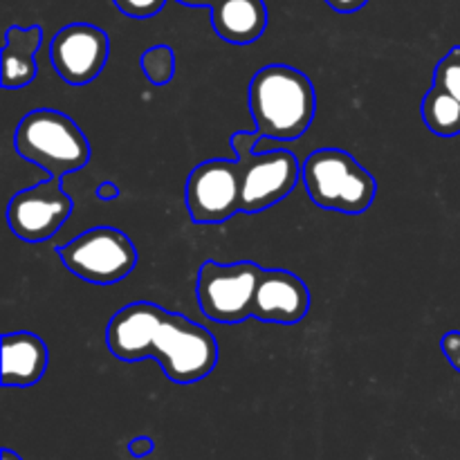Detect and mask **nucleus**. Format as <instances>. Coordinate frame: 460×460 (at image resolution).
Wrapping results in <instances>:
<instances>
[{
	"label": "nucleus",
	"mask_w": 460,
	"mask_h": 460,
	"mask_svg": "<svg viewBox=\"0 0 460 460\" xmlns=\"http://www.w3.org/2000/svg\"><path fill=\"white\" fill-rule=\"evenodd\" d=\"M254 130L261 137H301L313 126L317 94L308 76L292 66L272 63L261 67L247 90Z\"/></svg>",
	"instance_id": "obj_1"
},
{
	"label": "nucleus",
	"mask_w": 460,
	"mask_h": 460,
	"mask_svg": "<svg viewBox=\"0 0 460 460\" xmlns=\"http://www.w3.org/2000/svg\"><path fill=\"white\" fill-rule=\"evenodd\" d=\"M13 148L22 160L40 166L49 178L84 169L93 157L88 137L72 117L52 108H36L18 121Z\"/></svg>",
	"instance_id": "obj_2"
},
{
	"label": "nucleus",
	"mask_w": 460,
	"mask_h": 460,
	"mask_svg": "<svg viewBox=\"0 0 460 460\" xmlns=\"http://www.w3.org/2000/svg\"><path fill=\"white\" fill-rule=\"evenodd\" d=\"M301 180L314 205L337 214H364L377 196L376 178L341 148L310 153L301 164Z\"/></svg>",
	"instance_id": "obj_3"
},
{
	"label": "nucleus",
	"mask_w": 460,
	"mask_h": 460,
	"mask_svg": "<svg viewBox=\"0 0 460 460\" xmlns=\"http://www.w3.org/2000/svg\"><path fill=\"white\" fill-rule=\"evenodd\" d=\"M261 135L256 130H238L232 135L236 160L243 171V211L259 214L277 205L295 191L301 180V162L288 148H274L268 153H256Z\"/></svg>",
	"instance_id": "obj_4"
},
{
	"label": "nucleus",
	"mask_w": 460,
	"mask_h": 460,
	"mask_svg": "<svg viewBox=\"0 0 460 460\" xmlns=\"http://www.w3.org/2000/svg\"><path fill=\"white\" fill-rule=\"evenodd\" d=\"M153 359L175 385H193L209 376L218 364V341L205 326L180 313H166L157 335Z\"/></svg>",
	"instance_id": "obj_5"
},
{
	"label": "nucleus",
	"mask_w": 460,
	"mask_h": 460,
	"mask_svg": "<svg viewBox=\"0 0 460 460\" xmlns=\"http://www.w3.org/2000/svg\"><path fill=\"white\" fill-rule=\"evenodd\" d=\"M261 274L263 268L252 261H238V263L205 261L198 272L196 286L198 304L205 317L225 326L250 319Z\"/></svg>",
	"instance_id": "obj_6"
},
{
	"label": "nucleus",
	"mask_w": 460,
	"mask_h": 460,
	"mask_svg": "<svg viewBox=\"0 0 460 460\" xmlns=\"http://www.w3.org/2000/svg\"><path fill=\"white\" fill-rule=\"evenodd\" d=\"M67 272L94 286H111L128 277L137 265V250L115 227H93L58 247Z\"/></svg>",
	"instance_id": "obj_7"
},
{
	"label": "nucleus",
	"mask_w": 460,
	"mask_h": 460,
	"mask_svg": "<svg viewBox=\"0 0 460 460\" xmlns=\"http://www.w3.org/2000/svg\"><path fill=\"white\" fill-rule=\"evenodd\" d=\"M184 198L193 223L218 225L229 220L243 211L241 162L216 157L193 166Z\"/></svg>",
	"instance_id": "obj_8"
},
{
	"label": "nucleus",
	"mask_w": 460,
	"mask_h": 460,
	"mask_svg": "<svg viewBox=\"0 0 460 460\" xmlns=\"http://www.w3.org/2000/svg\"><path fill=\"white\" fill-rule=\"evenodd\" d=\"M61 182V178H48L9 200L7 225L13 236L25 243H43L63 227L75 211V202Z\"/></svg>",
	"instance_id": "obj_9"
},
{
	"label": "nucleus",
	"mask_w": 460,
	"mask_h": 460,
	"mask_svg": "<svg viewBox=\"0 0 460 460\" xmlns=\"http://www.w3.org/2000/svg\"><path fill=\"white\" fill-rule=\"evenodd\" d=\"M111 39L90 22H72L58 30L49 43V61L66 84L85 85L106 67Z\"/></svg>",
	"instance_id": "obj_10"
},
{
	"label": "nucleus",
	"mask_w": 460,
	"mask_h": 460,
	"mask_svg": "<svg viewBox=\"0 0 460 460\" xmlns=\"http://www.w3.org/2000/svg\"><path fill=\"white\" fill-rule=\"evenodd\" d=\"M169 310L151 304L135 301L117 310L106 328V346L119 362H142L153 359L157 335Z\"/></svg>",
	"instance_id": "obj_11"
},
{
	"label": "nucleus",
	"mask_w": 460,
	"mask_h": 460,
	"mask_svg": "<svg viewBox=\"0 0 460 460\" xmlns=\"http://www.w3.org/2000/svg\"><path fill=\"white\" fill-rule=\"evenodd\" d=\"M310 290L288 270H263L256 288L252 317L263 323L295 326L308 314Z\"/></svg>",
	"instance_id": "obj_12"
},
{
	"label": "nucleus",
	"mask_w": 460,
	"mask_h": 460,
	"mask_svg": "<svg viewBox=\"0 0 460 460\" xmlns=\"http://www.w3.org/2000/svg\"><path fill=\"white\" fill-rule=\"evenodd\" d=\"M48 346L34 332L3 335V386H31L45 376Z\"/></svg>",
	"instance_id": "obj_13"
},
{
	"label": "nucleus",
	"mask_w": 460,
	"mask_h": 460,
	"mask_svg": "<svg viewBox=\"0 0 460 460\" xmlns=\"http://www.w3.org/2000/svg\"><path fill=\"white\" fill-rule=\"evenodd\" d=\"M211 12V27L232 45H250L268 27V7L263 0H218Z\"/></svg>",
	"instance_id": "obj_14"
},
{
	"label": "nucleus",
	"mask_w": 460,
	"mask_h": 460,
	"mask_svg": "<svg viewBox=\"0 0 460 460\" xmlns=\"http://www.w3.org/2000/svg\"><path fill=\"white\" fill-rule=\"evenodd\" d=\"M43 43V30L39 25H12L4 34L3 48V88L18 90L36 79L39 66L34 57Z\"/></svg>",
	"instance_id": "obj_15"
},
{
	"label": "nucleus",
	"mask_w": 460,
	"mask_h": 460,
	"mask_svg": "<svg viewBox=\"0 0 460 460\" xmlns=\"http://www.w3.org/2000/svg\"><path fill=\"white\" fill-rule=\"evenodd\" d=\"M422 121L438 137L460 135V102L440 88H429L422 97Z\"/></svg>",
	"instance_id": "obj_16"
},
{
	"label": "nucleus",
	"mask_w": 460,
	"mask_h": 460,
	"mask_svg": "<svg viewBox=\"0 0 460 460\" xmlns=\"http://www.w3.org/2000/svg\"><path fill=\"white\" fill-rule=\"evenodd\" d=\"M139 67L153 85L171 84L175 75V54L169 45H153L139 57Z\"/></svg>",
	"instance_id": "obj_17"
},
{
	"label": "nucleus",
	"mask_w": 460,
	"mask_h": 460,
	"mask_svg": "<svg viewBox=\"0 0 460 460\" xmlns=\"http://www.w3.org/2000/svg\"><path fill=\"white\" fill-rule=\"evenodd\" d=\"M434 85L460 102V48H452L434 70Z\"/></svg>",
	"instance_id": "obj_18"
},
{
	"label": "nucleus",
	"mask_w": 460,
	"mask_h": 460,
	"mask_svg": "<svg viewBox=\"0 0 460 460\" xmlns=\"http://www.w3.org/2000/svg\"><path fill=\"white\" fill-rule=\"evenodd\" d=\"M117 9L130 18H153L162 12L166 0H115Z\"/></svg>",
	"instance_id": "obj_19"
},
{
	"label": "nucleus",
	"mask_w": 460,
	"mask_h": 460,
	"mask_svg": "<svg viewBox=\"0 0 460 460\" xmlns=\"http://www.w3.org/2000/svg\"><path fill=\"white\" fill-rule=\"evenodd\" d=\"M440 349H443L447 362L460 373V332L458 331L447 332V335L443 337V341H440Z\"/></svg>",
	"instance_id": "obj_20"
},
{
	"label": "nucleus",
	"mask_w": 460,
	"mask_h": 460,
	"mask_svg": "<svg viewBox=\"0 0 460 460\" xmlns=\"http://www.w3.org/2000/svg\"><path fill=\"white\" fill-rule=\"evenodd\" d=\"M153 449H155V443H153V438H148V436H137V438H133L128 443V454L133 458L151 456Z\"/></svg>",
	"instance_id": "obj_21"
},
{
	"label": "nucleus",
	"mask_w": 460,
	"mask_h": 460,
	"mask_svg": "<svg viewBox=\"0 0 460 460\" xmlns=\"http://www.w3.org/2000/svg\"><path fill=\"white\" fill-rule=\"evenodd\" d=\"M94 196H97L102 202H112V200H117V198H119V187H117L112 180H103V182H99Z\"/></svg>",
	"instance_id": "obj_22"
},
{
	"label": "nucleus",
	"mask_w": 460,
	"mask_h": 460,
	"mask_svg": "<svg viewBox=\"0 0 460 460\" xmlns=\"http://www.w3.org/2000/svg\"><path fill=\"white\" fill-rule=\"evenodd\" d=\"M326 3L331 4L335 12L353 13V12H359V9H362L368 0H326Z\"/></svg>",
	"instance_id": "obj_23"
},
{
	"label": "nucleus",
	"mask_w": 460,
	"mask_h": 460,
	"mask_svg": "<svg viewBox=\"0 0 460 460\" xmlns=\"http://www.w3.org/2000/svg\"><path fill=\"white\" fill-rule=\"evenodd\" d=\"M178 3H182V4H187V7H214L216 3H218V0H178Z\"/></svg>",
	"instance_id": "obj_24"
},
{
	"label": "nucleus",
	"mask_w": 460,
	"mask_h": 460,
	"mask_svg": "<svg viewBox=\"0 0 460 460\" xmlns=\"http://www.w3.org/2000/svg\"><path fill=\"white\" fill-rule=\"evenodd\" d=\"M0 456H3V460H22L16 452H12V449H3V454H0Z\"/></svg>",
	"instance_id": "obj_25"
}]
</instances>
